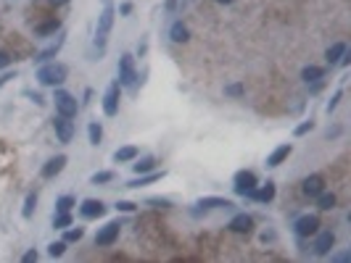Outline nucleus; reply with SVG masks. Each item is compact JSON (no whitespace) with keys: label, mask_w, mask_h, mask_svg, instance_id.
<instances>
[{"label":"nucleus","mask_w":351,"mask_h":263,"mask_svg":"<svg viewBox=\"0 0 351 263\" xmlns=\"http://www.w3.org/2000/svg\"><path fill=\"white\" fill-rule=\"evenodd\" d=\"M201 211H209V208H233V200L230 197H217V195H206V197H201V200L196 203Z\"/></svg>","instance_id":"dca6fc26"},{"label":"nucleus","mask_w":351,"mask_h":263,"mask_svg":"<svg viewBox=\"0 0 351 263\" xmlns=\"http://www.w3.org/2000/svg\"><path fill=\"white\" fill-rule=\"evenodd\" d=\"M34 208H37V195H34V192H29V195H26V200H24V208H21V216H24V219H32V213H34Z\"/></svg>","instance_id":"c85d7f7f"},{"label":"nucleus","mask_w":351,"mask_h":263,"mask_svg":"<svg viewBox=\"0 0 351 263\" xmlns=\"http://www.w3.org/2000/svg\"><path fill=\"white\" fill-rule=\"evenodd\" d=\"M135 161H137V158H135ZM153 168H156V158L153 155H143L137 163H132L135 174H148V171H153Z\"/></svg>","instance_id":"4be33fe9"},{"label":"nucleus","mask_w":351,"mask_h":263,"mask_svg":"<svg viewBox=\"0 0 351 263\" xmlns=\"http://www.w3.org/2000/svg\"><path fill=\"white\" fill-rule=\"evenodd\" d=\"M293 232H296V237H312V234H317L320 232V219L314 213H304V216H299L296 219V224H293Z\"/></svg>","instance_id":"39448f33"},{"label":"nucleus","mask_w":351,"mask_h":263,"mask_svg":"<svg viewBox=\"0 0 351 263\" xmlns=\"http://www.w3.org/2000/svg\"><path fill=\"white\" fill-rule=\"evenodd\" d=\"M100 16H98V26H95V45L98 50L106 48L108 42V34H111V26H114V16H116V8L111 0H100Z\"/></svg>","instance_id":"f257e3e1"},{"label":"nucleus","mask_w":351,"mask_h":263,"mask_svg":"<svg viewBox=\"0 0 351 263\" xmlns=\"http://www.w3.org/2000/svg\"><path fill=\"white\" fill-rule=\"evenodd\" d=\"M119 229H122V224H119V221H108L106 227H100V229H98V234H95V245H98V248L114 245V242L119 240Z\"/></svg>","instance_id":"0eeeda50"},{"label":"nucleus","mask_w":351,"mask_h":263,"mask_svg":"<svg viewBox=\"0 0 351 263\" xmlns=\"http://www.w3.org/2000/svg\"><path fill=\"white\" fill-rule=\"evenodd\" d=\"M8 63H11V55H8L5 50H0V69H5Z\"/></svg>","instance_id":"a19ab883"},{"label":"nucleus","mask_w":351,"mask_h":263,"mask_svg":"<svg viewBox=\"0 0 351 263\" xmlns=\"http://www.w3.org/2000/svg\"><path fill=\"white\" fill-rule=\"evenodd\" d=\"M217 3H233V0H217Z\"/></svg>","instance_id":"de8ad7c7"},{"label":"nucleus","mask_w":351,"mask_h":263,"mask_svg":"<svg viewBox=\"0 0 351 263\" xmlns=\"http://www.w3.org/2000/svg\"><path fill=\"white\" fill-rule=\"evenodd\" d=\"M322 190H325V182H322V176L320 174H312L304 179V192H307L309 197H317Z\"/></svg>","instance_id":"a211bd4d"},{"label":"nucleus","mask_w":351,"mask_h":263,"mask_svg":"<svg viewBox=\"0 0 351 263\" xmlns=\"http://www.w3.org/2000/svg\"><path fill=\"white\" fill-rule=\"evenodd\" d=\"M29 98H32V100L37 103V106H42V103H45V98L40 95V92H32V95H29Z\"/></svg>","instance_id":"37998d69"},{"label":"nucleus","mask_w":351,"mask_h":263,"mask_svg":"<svg viewBox=\"0 0 351 263\" xmlns=\"http://www.w3.org/2000/svg\"><path fill=\"white\" fill-rule=\"evenodd\" d=\"M135 208H137V203H132V200H119L116 203V211L119 213H132Z\"/></svg>","instance_id":"e433bc0d"},{"label":"nucleus","mask_w":351,"mask_h":263,"mask_svg":"<svg viewBox=\"0 0 351 263\" xmlns=\"http://www.w3.org/2000/svg\"><path fill=\"white\" fill-rule=\"evenodd\" d=\"M116 179V174L114 171H95L90 176V184H108V182H114Z\"/></svg>","instance_id":"cd10ccee"},{"label":"nucleus","mask_w":351,"mask_h":263,"mask_svg":"<svg viewBox=\"0 0 351 263\" xmlns=\"http://www.w3.org/2000/svg\"><path fill=\"white\" fill-rule=\"evenodd\" d=\"M58 18H50V21H45V24H40L37 26V34H50V32H58Z\"/></svg>","instance_id":"473e14b6"},{"label":"nucleus","mask_w":351,"mask_h":263,"mask_svg":"<svg viewBox=\"0 0 351 263\" xmlns=\"http://www.w3.org/2000/svg\"><path fill=\"white\" fill-rule=\"evenodd\" d=\"M291 153H293V145H291V142L277 145V147L272 150V153L267 155V166H270V168H277L280 163H285V161H288V158H291Z\"/></svg>","instance_id":"ddd939ff"},{"label":"nucleus","mask_w":351,"mask_h":263,"mask_svg":"<svg viewBox=\"0 0 351 263\" xmlns=\"http://www.w3.org/2000/svg\"><path fill=\"white\" fill-rule=\"evenodd\" d=\"M74 205H77V200H74L71 195H61L58 200H55V213H71Z\"/></svg>","instance_id":"bb28decb"},{"label":"nucleus","mask_w":351,"mask_h":263,"mask_svg":"<svg viewBox=\"0 0 351 263\" xmlns=\"http://www.w3.org/2000/svg\"><path fill=\"white\" fill-rule=\"evenodd\" d=\"M66 161H69L66 155H55V158H50V161L40 168V176H42V179H55V176H58V174L63 171Z\"/></svg>","instance_id":"4468645a"},{"label":"nucleus","mask_w":351,"mask_h":263,"mask_svg":"<svg viewBox=\"0 0 351 263\" xmlns=\"http://www.w3.org/2000/svg\"><path fill=\"white\" fill-rule=\"evenodd\" d=\"M53 3H58V5H61V3H69V0H53Z\"/></svg>","instance_id":"49530a36"},{"label":"nucleus","mask_w":351,"mask_h":263,"mask_svg":"<svg viewBox=\"0 0 351 263\" xmlns=\"http://www.w3.org/2000/svg\"><path fill=\"white\" fill-rule=\"evenodd\" d=\"M82 237H85V229H82V227H74V229H69V227H66L63 242H66V245H71V242H79Z\"/></svg>","instance_id":"c756f323"},{"label":"nucleus","mask_w":351,"mask_h":263,"mask_svg":"<svg viewBox=\"0 0 351 263\" xmlns=\"http://www.w3.org/2000/svg\"><path fill=\"white\" fill-rule=\"evenodd\" d=\"M119 13H122V16L132 13V3H122V5H119Z\"/></svg>","instance_id":"79ce46f5"},{"label":"nucleus","mask_w":351,"mask_h":263,"mask_svg":"<svg viewBox=\"0 0 351 263\" xmlns=\"http://www.w3.org/2000/svg\"><path fill=\"white\" fill-rule=\"evenodd\" d=\"M333 261L336 263H346V261H351V253L346 250V253H338V256H333Z\"/></svg>","instance_id":"ea45409f"},{"label":"nucleus","mask_w":351,"mask_h":263,"mask_svg":"<svg viewBox=\"0 0 351 263\" xmlns=\"http://www.w3.org/2000/svg\"><path fill=\"white\" fill-rule=\"evenodd\" d=\"M346 50H349V45H346V42H333L330 48H328V53H325L328 63H338V61H341V55H344Z\"/></svg>","instance_id":"412c9836"},{"label":"nucleus","mask_w":351,"mask_h":263,"mask_svg":"<svg viewBox=\"0 0 351 263\" xmlns=\"http://www.w3.org/2000/svg\"><path fill=\"white\" fill-rule=\"evenodd\" d=\"M37 258H40V253H37V250H26L24 256H21L24 263H37Z\"/></svg>","instance_id":"58836bf2"},{"label":"nucleus","mask_w":351,"mask_h":263,"mask_svg":"<svg viewBox=\"0 0 351 263\" xmlns=\"http://www.w3.org/2000/svg\"><path fill=\"white\" fill-rule=\"evenodd\" d=\"M53 100H55V111H58L61 116H66V119H74V116H77L79 103H77V98H74L71 92H66V90H55Z\"/></svg>","instance_id":"20e7f679"},{"label":"nucleus","mask_w":351,"mask_h":263,"mask_svg":"<svg viewBox=\"0 0 351 263\" xmlns=\"http://www.w3.org/2000/svg\"><path fill=\"white\" fill-rule=\"evenodd\" d=\"M166 176V171H148V174H137L135 179H129L127 182V187L129 190H140V187H148V184H153V182H159V179H164Z\"/></svg>","instance_id":"2eb2a0df"},{"label":"nucleus","mask_w":351,"mask_h":263,"mask_svg":"<svg viewBox=\"0 0 351 263\" xmlns=\"http://www.w3.org/2000/svg\"><path fill=\"white\" fill-rule=\"evenodd\" d=\"M233 182H235V184H233L235 195H243V197L259 184V179H256V174H254V171H238Z\"/></svg>","instance_id":"1a4fd4ad"},{"label":"nucleus","mask_w":351,"mask_h":263,"mask_svg":"<svg viewBox=\"0 0 351 263\" xmlns=\"http://www.w3.org/2000/svg\"><path fill=\"white\" fill-rule=\"evenodd\" d=\"M63 250H66V242H63V240L50 242V245H48V256H50V258H61Z\"/></svg>","instance_id":"2f4dec72"},{"label":"nucleus","mask_w":351,"mask_h":263,"mask_svg":"<svg viewBox=\"0 0 351 263\" xmlns=\"http://www.w3.org/2000/svg\"><path fill=\"white\" fill-rule=\"evenodd\" d=\"M148 205H153V208H169L172 200L169 197H148Z\"/></svg>","instance_id":"f704fd0d"},{"label":"nucleus","mask_w":351,"mask_h":263,"mask_svg":"<svg viewBox=\"0 0 351 263\" xmlns=\"http://www.w3.org/2000/svg\"><path fill=\"white\" fill-rule=\"evenodd\" d=\"M275 192H277V190H275V182H272V179H267L262 187L256 184L246 197H251V200H256V203H272V200H275Z\"/></svg>","instance_id":"f8f14e48"},{"label":"nucleus","mask_w":351,"mask_h":263,"mask_svg":"<svg viewBox=\"0 0 351 263\" xmlns=\"http://www.w3.org/2000/svg\"><path fill=\"white\" fill-rule=\"evenodd\" d=\"M119 98H122V84H119V79H114L108 84L106 95H103V114L106 116H116L119 114Z\"/></svg>","instance_id":"423d86ee"},{"label":"nucleus","mask_w":351,"mask_h":263,"mask_svg":"<svg viewBox=\"0 0 351 263\" xmlns=\"http://www.w3.org/2000/svg\"><path fill=\"white\" fill-rule=\"evenodd\" d=\"M333 245H336V234L333 232H320L317 240H314V245H312V250H314L317 258H325V256L333 253Z\"/></svg>","instance_id":"9d476101"},{"label":"nucleus","mask_w":351,"mask_h":263,"mask_svg":"<svg viewBox=\"0 0 351 263\" xmlns=\"http://www.w3.org/2000/svg\"><path fill=\"white\" fill-rule=\"evenodd\" d=\"M106 213L103 200H95V197H87V200L79 203V216L82 219H100Z\"/></svg>","instance_id":"9b49d317"},{"label":"nucleus","mask_w":351,"mask_h":263,"mask_svg":"<svg viewBox=\"0 0 351 263\" xmlns=\"http://www.w3.org/2000/svg\"><path fill=\"white\" fill-rule=\"evenodd\" d=\"M71 227V213H53V229Z\"/></svg>","instance_id":"7c9ffc66"},{"label":"nucleus","mask_w":351,"mask_h":263,"mask_svg":"<svg viewBox=\"0 0 351 263\" xmlns=\"http://www.w3.org/2000/svg\"><path fill=\"white\" fill-rule=\"evenodd\" d=\"M322 77H325V69H320V66H312V63L304 66V71H301V79L307 82V84H309V82H320Z\"/></svg>","instance_id":"5701e85b"},{"label":"nucleus","mask_w":351,"mask_h":263,"mask_svg":"<svg viewBox=\"0 0 351 263\" xmlns=\"http://www.w3.org/2000/svg\"><path fill=\"white\" fill-rule=\"evenodd\" d=\"M317 208H320V211H333V208H336V195L322 190V192L317 195Z\"/></svg>","instance_id":"a878e982"},{"label":"nucleus","mask_w":351,"mask_h":263,"mask_svg":"<svg viewBox=\"0 0 351 263\" xmlns=\"http://www.w3.org/2000/svg\"><path fill=\"white\" fill-rule=\"evenodd\" d=\"M225 95L240 98V95H243V84H227V87H225Z\"/></svg>","instance_id":"4c0bfd02"},{"label":"nucleus","mask_w":351,"mask_h":263,"mask_svg":"<svg viewBox=\"0 0 351 263\" xmlns=\"http://www.w3.org/2000/svg\"><path fill=\"white\" fill-rule=\"evenodd\" d=\"M312 129H314V121L309 119V121H301V124L293 129V134H296V137H304V134H309Z\"/></svg>","instance_id":"72a5a7b5"},{"label":"nucleus","mask_w":351,"mask_h":263,"mask_svg":"<svg viewBox=\"0 0 351 263\" xmlns=\"http://www.w3.org/2000/svg\"><path fill=\"white\" fill-rule=\"evenodd\" d=\"M116 79L122 87H135L137 82V71H135V58L129 53H124L122 58H119V66H116Z\"/></svg>","instance_id":"7ed1b4c3"},{"label":"nucleus","mask_w":351,"mask_h":263,"mask_svg":"<svg viewBox=\"0 0 351 263\" xmlns=\"http://www.w3.org/2000/svg\"><path fill=\"white\" fill-rule=\"evenodd\" d=\"M13 77H16V71H13V74H3V77H0V87H3L8 79H13Z\"/></svg>","instance_id":"c03bdc74"},{"label":"nucleus","mask_w":351,"mask_h":263,"mask_svg":"<svg viewBox=\"0 0 351 263\" xmlns=\"http://www.w3.org/2000/svg\"><path fill=\"white\" fill-rule=\"evenodd\" d=\"M87 139H90V145H100V139H103V127L98 124V121H90L87 124Z\"/></svg>","instance_id":"b1692460"},{"label":"nucleus","mask_w":351,"mask_h":263,"mask_svg":"<svg viewBox=\"0 0 351 263\" xmlns=\"http://www.w3.org/2000/svg\"><path fill=\"white\" fill-rule=\"evenodd\" d=\"M341 134V127H333V129H328V137H338Z\"/></svg>","instance_id":"a18cd8bd"},{"label":"nucleus","mask_w":351,"mask_h":263,"mask_svg":"<svg viewBox=\"0 0 351 263\" xmlns=\"http://www.w3.org/2000/svg\"><path fill=\"white\" fill-rule=\"evenodd\" d=\"M137 155H140V150H137L135 145H124V147H119L114 153V161L116 163H129V161H135Z\"/></svg>","instance_id":"6ab92c4d"},{"label":"nucleus","mask_w":351,"mask_h":263,"mask_svg":"<svg viewBox=\"0 0 351 263\" xmlns=\"http://www.w3.org/2000/svg\"><path fill=\"white\" fill-rule=\"evenodd\" d=\"M251 229H254V219L248 213H238L230 221V232H235V234H248Z\"/></svg>","instance_id":"f3484780"},{"label":"nucleus","mask_w":351,"mask_h":263,"mask_svg":"<svg viewBox=\"0 0 351 263\" xmlns=\"http://www.w3.org/2000/svg\"><path fill=\"white\" fill-rule=\"evenodd\" d=\"M169 37H172V42H188L190 32H188V26H185L182 21H174L172 29H169Z\"/></svg>","instance_id":"aec40b11"},{"label":"nucleus","mask_w":351,"mask_h":263,"mask_svg":"<svg viewBox=\"0 0 351 263\" xmlns=\"http://www.w3.org/2000/svg\"><path fill=\"white\" fill-rule=\"evenodd\" d=\"M53 129H55V137H58V142L63 145H69L71 142V137H74V121L66 119V116H55L53 119Z\"/></svg>","instance_id":"6e6552de"},{"label":"nucleus","mask_w":351,"mask_h":263,"mask_svg":"<svg viewBox=\"0 0 351 263\" xmlns=\"http://www.w3.org/2000/svg\"><path fill=\"white\" fill-rule=\"evenodd\" d=\"M61 45H63V37H61V40L58 42H55V45H50V48H45L40 55H37V63H48V61H53L55 58V55H58V50H61Z\"/></svg>","instance_id":"393cba45"},{"label":"nucleus","mask_w":351,"mask_h":263,"mask_svg":"<svg viewBox=\"0 0 351 263\" xmlns=\"http://www.w3.org/2000/svg\"><path fill=\"white\" fill-rule=\"evenodd\" d=\"M66 77H69V69L58 61H48L37 69V82L42 87H58V84L66 82Z\"/></svg>","instance_id":"f03ea898"},{"label":"nucleus","mask_w":351,"mask_h":263,"mask_svg":"<svg viewBox=\"0 0 351 263\" xmlns=\"http://www.w3.org/2000/svg\"><path fill=\"white\" fill-rule=\"evenodd\" d=\"M341 98H344V90H338V92H336V95H333V98L328 100V106H325V111H328V114H333V111H336V108H338V103H341Z\"/></svg>","instance_id":"c9c22d12"}]
</instances>
